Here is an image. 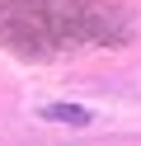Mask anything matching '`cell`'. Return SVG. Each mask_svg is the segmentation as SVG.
I'll return each instance as SVG.
<instances>
[{
    "mask_svg": "<svg viewBox=\"0 0 141 146\" xmlns=\"http://www.w3.org/2000/svg\"><path fill=\"white\" fill-rule=\"evenodd\" d=\"M38 118H47V123H61V127H89L94 113L80 104H42L38 108Z\"/></svg>",
    "mask_w": 141,
    "mask_h": 146,
    "instance_id": "obj_1",
    "label": "cell"
}]
</instances>
